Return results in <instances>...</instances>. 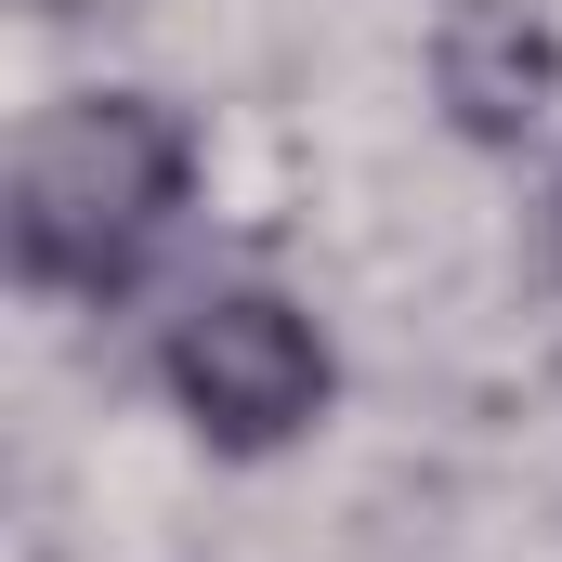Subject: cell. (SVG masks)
<instances>
[{
  "instance_id": "obj_1",
  "label": "cell",
  "mask_w": 562,
  "mask_h": 562,
  "mask_svg": "<svg viewBox=\"0 0 562 562\" xmlns=\"http://www.w3.org/2000/svg\"><path fill=\"white\" fill-rule=\"evenodd\" d=\"M183 196H196V132L157 92H66L13 144V276L105 301L157 262Z\"/></svg>"
},
{
  "instance_id": "obj_2",
  "label": "cell",
  "mask_w": 562,
  "mask_h": 562,
  "mask_svg": "<svg viewBox=\"0 0 562 562\" xmlns=\"http://www.w3.org/2000/svg\"><path fill=\"white\" fill-rule=\"evenodd\" d=\"M157 380L223 458H276L327 419V340L288 288H196L157 340Z\"/></svg>"
},
{
  "instance_id": "obj_3",
  "label": "cell",
  "mask_w": 562,
  "mask_h": 562,
  "mask_svg": "<svg viewBox=\"0 0 562 562\" xmlns=\"http://www.w3.org/2000/svg\"><path fill=\"white\" fill-rule=\"evenodd\" d=\"M431 66H445V105L471 132H497V144L537 132V105H550V26H537V0H445Z\"/></svg>"
}]
</instances>
